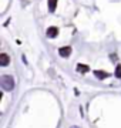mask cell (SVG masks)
<instances>
[{"label": "cell", "mask_w": 121, "mask_h": 128, "mask_svg": "<svg viewBox=\"0 0 121 128\" xmlns=\"http://www.w3.org/2000/svg\"><path fill=\"white\" fill-rule=\"evenodd\" d=\"M0 84L6 91H12L14 88V80L12 76H2L0 77Z\"/></svg>", "instance_id": "cell-1"}, {"label": "cell", "mask_w": 121, "mask_h": 128, "mask_svg": "<svg viewBox=\"0 0 121 128\" xmlns=\"http://www.w3.org/2000/svg\"><path fill=\"white\" fill-rule=\"evenodd\" d=\"M58 54H60L61 57H64V58L70 57V54H71V47H68V46L60 47V48H58Z\"/></svg>", "instance_id": "cell-2"}, {"label": "cell", "mask_w": 121, "mask_h": 128, "mask_svg": "<svg viewBox=\"0 0 121 128\" xmlns=\"http://www.w3.org/2000/svg\"><path fill=\"white\" fill-rule=\"evenodd\" d=\"M46 34H47V37H50V38H54V37H57V34H58V28L54 27V26H51V27L47 28Z\"/></svg>", "instance_id": "cell-3"}, {"label": "cell", "mask_w": 121, "mask_h": 128, "mask_svg": "<svg viewBox=\"0 0 121 128\" xmlns=\"http://www.w3.org/2000/svg\"><path fill=\"white\" fill-rule=\"evenodd\" d=\"M9 63H10V57L6 54V53H2V54H0V66L4 67V66H7Z\"/></svg>", "instance_id": "cell-4"}, {"label": "cell", "mask_w": 121, "mask_h": 128, "mask_svg": "<svg viewBox=\"0 0 121 128\" xmlns=\"http://www.w3.org/2000/svg\"><path fill=\"white\" fill-rule=\"evenodd\" d=\"M94 76H96L98 80H104V78L108 77V73H106V71H101V70H96V71H94Z\"/></svg>", "instance_id": "cell-5"}, {"label": "cell", "mask_w": 121, "mask_h": 128, "mask_svg": "<svg viewBox=\"0 0 121 128\" xmlns=\"http://www.w3.org/2000/svg\"><path fill=\"white\" fill-rule=\"evenodd\" d=\"M47 3H48V10L53 13V12L57 9V3H58V2H57V0H47Z\"/></svg>", "instance_id": "cell-6"}, {"label": "cell", "mask_w": 121, "mask_h": 128, "mask_svg": "<svg viewBox=\"0 0 121 128\" xmlns=\"http://www.w3.org/2000/svg\"><path fill=\"white\" fill-rule=\"evenodd\" d=\"M77 71L78 73H87V71H90V67L86 66V64H78L77 66Z\"/></svg>", "instance_id": "cell-7"}, {"label": "cell", "mask_w": 121, "mask_h": 128, "mask_svg": "<svg viewBox=\"0 0 121 128\" xmlns=\"http://www.w3.org/2000/svg\"><path fill=\"white\" fill-rule=\"evenodd\" d=\"M114 76H116L117 78H121V64H117L116 71H114Z\"/></svg>", "instance_id": "cell-8"}, {"label": "cell", "mask_w": 121, "mask_h": 128, "mask_svg": "<svg viewBox=\"0 0 121 128\" xmlns=\"http://www.w3.org/2000/svg\"><path fill=\"white\" fill-rule=\"evenodd\" d=\"M73 128H78V127H73Z\"/></svg>", "instance_id": "cell-9"}]
</instances>
